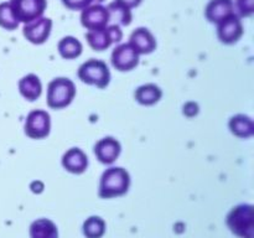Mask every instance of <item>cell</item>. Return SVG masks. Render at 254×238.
I'll return each mask as SVG.
<instances>
[{
	"label": "cell",
	"instance_id": "6da1fadb",
	"mask_svg": "<svg viewBox=\"0 0 254 238\" xmlns=\"http://www.w3.org/2000/svg\"><path fill=\"white\" fill-rule=\"evenodd\" d=\"M129 183V174L124 169L109 168L102 175L99 195L104 198L121 196L128 191Z\"/></svg>",
	"mask_w": 254,
	"mask_h": 238
},
{
	"label": "cell",
	"instance_id": "7a4b0ae2",
	"mask_svg": "<svg viewBox=\"0 0 254 238\" xmlns=\"http://www.w3.org/2000/svg\"><path fill=\"white\" fill-rule=\"evenodd\" d=\"M76 96V87L68 78H56L50 82L47 89V104L50 108L62 109L69 106Z\"/></svg>",
	"mask_w": 254,
	"mask_h": 238
},
{
	"label": "cell",
	"instance_id": "3957f363",
	"mask_svg": "<svg viewBox=\"0 0 254 238\" xmlns=\"http://www.w3.org/2000/svg\"><path fill=\"white\" fill-rule=\"evenodd\" d=\"M253 206L240 205L231 211L227 223L233 233L241 238H253Z\"/></svg>",
	"mask_w": 254,
	"mask_h": 238
},
{
	"label": "cell",
	"instance_id": "277c9868",
	"mask_svg": "<svg viewBox=\"0 0 254 238\" xmlns=\"http://www.w3.org/2000/svg\"><path fill=\"white\" fill-rule=\"evenodd\" d=\"M78 77L84 83L104 88L109 83L111 73H109L108 67L103 61L91 59L79 67Z\"/></svg>",
	"mask_w": 254,
	"mask_h": 238
},
{
	"label": "cell",
	"instance_id": "5b68a950",
	"mask_svg": "<svg viewBox=\"0 0 254 238\" xmlns=\"http://www.w3.org/2000/svg\"><path fill=\"white\" fill-rule=\"evenodd\" d=\"M9 4L17 21L25 24L40 19L47 6L46 0H10Z\"/></svg>",
	"mask_w": 254,
	"mask_h": 238
},
{
	"label": "cell",
	"instance_id": "8992f818",
	"mask_svg": "<svg viewBox=\"0 0 254 238\" xmlns=\"http://www.w3.org/2000/svg\"><path fill=\"white\" fill-rule=\"evenodd\" d=\"M89 46L96 51H103L108 49L113 42H119L123 37L122 30L118 25H111L108 27L98 30H89L86 35Z\"/></svg>",
	"mask_w": 254,
	"mask_h": 238
},
{
	"label": "cell",
	"instance_id": "52a82bcc",
	"mask_svg": "<svg viewBox=\"0 0 254 238\" xmlns=\"http://www.w3.org/2000/svg\"><path fill=\"white\" fill-rule=\"evenodd\" d=\"M51 120L47 112L36 109L27 116L25 121V133L32 139H42L49 135Z\"/></svg>",
	"mask_w": 254,
	"mask_h": 238
},
{
	"label": "cell",
	"instance_id": "ba28073f",
	"mask_svg": "<svg viewBox=\"0 0 254 238\" xmlns=\"http://www.w3.org/2000/svg\"><path fill=\"white\" fill-rule=\"evenodd\" d=\"M139 63V54L129 44L119 45L112 52V64L118 71H130Z\"/></svg>",
	"mask_w": 254,
	"mask_h": 238
},
{
	"label": "cell",
	"instance_id": "9c48e42d",
	"mask_svg": "<svg viewBox=\"0 0 254 238\" xmlns=\"http://www.w3.org/2000/svg\"><path fill=\"white\" fill-rule=\"evenodd\" d=\"M81 22L86 29L98 30L103 29L109 22V11L106 6L94 4L83 9L81 14Z\"/></svg>",
	"mask_w": 254,
	"mask_h": 238
},
{
	"label": "cell",
	"instance_id": "30bf717a",
	"mask_svg": "<svg viewBox=\"0 0 254 238\" xmlns=\"http://www.w3.org/2000/svg\"><path fill=\"white\" fill-rule=\"evenodd\" d=\"M52 21L49 17H40L24 26V36L32 44H44L51 34Z\"/></svg>",
	"mask_w": 254,
	"mask_h": 238
},
{
	"label": "cell",
	"instance_id": "8fae6325",
	"mask_svg": "<svg viewBox=\"0 0 254 238\" xmlns=\"http://www.w3.org/2000/svg\"><path fill=\"white\" fill-rule=\"evenodd\" d=\"M217 32L220 40L225 44H233V42L238 41L243 35V26L240 17L236 14L226 17L225 20L218 22Z\"/></svg>",
	"mask_w": 254,
	"mask_h": 238
},
{
	"label": "cell",
	"instance_id": "7c38bea8",
	"mask_svg": "<svg viewBox=\"0 0 254 238\" xmlns=\"http://www.w3.org/2000/svg\"><path fill=\"white\" fill-rule=\"evenodd\" d=\"M129 45L138 52L139 55L150 54L155 50L156 41L154 39L153 34L148 29L139 27L133 34L130 35V41Z\"/></svg>",
	"mask_w": 254,
	"mask_h": 238
},
{
	"label": "cell",
	"instance_id": "4fadbf2b",
	"mask_svg": "<svg viewBox=\"0 0 254 238\" xmlns=\"http://www.w3.org/2000/svg\"><path fill=\"white\" fill-rule=\"evenodd\" d=\"M94 154L103 164H112L121 154V144L113 138H104L94 146Z\"/></svg>",
	"mask_w": 254,
	"mask_h": 238
},
{
	"label": "cell",
	"instance_id": "5bb4252c",
	"mask_svg": "<svg viewBox=\"0 0 254 238\" xmlns=\"http://www.w3.org/2000/svg\"><path fill=\"white\" fill-rule=\"evenodd\" d=\"M235 5L232 0H211L206 6V17L211 22H221L228 17L230 15L235 14Z\"/></svg>",
	"mask_w": 254,
	"mask_h": 238
},
{
	"label": "cell",
	"instance_id": "9a60e30c",
	"mask_svg": "<svg viewBox=\"0 0 254 238\" xmlns=\"http://www.w3.org/2000/svg\"><path fill=\"white\" fill-rule=\"evenodd\" d=\"M62 165L72 174H82L88 166L86 154L78 148H72L62 158Z\"/></svg>",
	"mask_w": 254,
	"mask_h": 238
},
{
	"label": "cell",
	"instance_id": "2e32d148",
	"mask_svg": "<svg viewBox=\"0 0 254 238\" xmlns=\"http://www.w3.org/2000/svg\"><path fill=\"white\" fill-rule=\"evenodd\" d=\"M20 93L27 101H36L42 92L41 82L35 74H27L19 82Z\"/></svg>",
	"mask_w": 254,
	"mask_h": 238
},
{
	"label": "cell",
	"instance_id": "e0dca14e",
	"mask_svg": "<svg viewBox=\"0 0 254 238\" xmlns=\"http://www.w3.org/2000/svg\"><path fill=\"white\" fill-rule=\"evenodd\" d=\"M31 238H59L57 227L54 222L46 218L35 221L30 228Z\"/></svg>",
	"mask_w": 254,
	"mask_h": 238
},
{
	"label": "cell",
	"instance_id": "ac0fdd59",
	"mask_svg": "<svg viewBox=\"0 0 254 238\" xmlns=\"http://www.w3.org/2000/svg\"><path fill=\"white\" fill-rule=\"evenodd\" d=\"M161 89L155 84H145L136 89L135 99L144 106H151L161 98Z\"/></svg>",
	"mask_w": 254,
	"mask_h": 238
},
{
	"label": "cell",
	"instance_id": "d6986e66",
	"mask_svg": "<svg viewBox=\"0 0 254 238\" xmlns=\"http://www.w3.org/2000/svg\"><path fill=\"white\" fill-rule=\"evenodd\" d=\"M230 128L235 135L240 138H248L253 134L254 124L252 119L246 116H236L231 119Z\"/></svg>",
	"mask_w": 254,
	"mask_h": 238
},
{
	"label": "cell",
	"instance_id": "ffe728a7",
	"mask_svg": "<svg viewBox=\"0 0 254 238\" xmlns=\"http://www.w3.org/2000/svg\"><path fill=\"white\" fill-rule=\"evenodd\" d=\"M59 51L64 59L73 60L82 54V44L72 36H66L59 42Z\"/></svg>",
	"mask_w": 254,
	"mask_h": 238
},
{
	"label": "cell",
	"instance_id": "44dd1931",
	"mask_svg": "<svg viewBox=\"0 0 254 238\" xmlns=\"http://www.w3.org/2000/svg\"><path fill=\"white\" fill-rule=\"evenodd\" d=\"M108 11H109V21L113 20L116 21L114 25H129L131 21V12L130 10L124 7L123 5L118 4L117 1L112 2L108 5Z\"/></svg>",
	"mask_w": 254,
	"mask_h": 238
},
{
	"label": "cell",
	"instance_id": "7402d4cb",
	"mask_svg": "<svg viewBox=\"0 0 254 238\" xmlns=\"http://www.w3.org/2000/svg\"><path fill=\"white\" fill-rule=\"evenodd\" d=\"M106 231V223L101 217H89L83 225V232L87 238H101Z\"/></svg>",
	"mask_w": 254,
	"mask_h": 238
},
{
	"label": "cell",
	"instance_id": "603a6c76",
	"mask_svg": "<svg viewBox=\"0 0 254 238\" xmlns=\"http://www.w3.org/2000/svg\"><path fill=\"white\" fill-rule=\"evenodd\" d=\"M0 26L10 30V31L19 26V21L15 17L9 2H1L0 4Z\"/></svg>",
	"mask_w": 254,
	"mask_h": 238
},
{
	"label": "cell",
	"instance_id": "cb8c5ba5",
	"mask_svg": "<svg viewBox=\"0 0 254 238\" xmlns=\"http://www.w3.org/2000/svg\"><path fill=\"white\" fill-rule=\"evenodd\" d=\"M93 1H103V0H62V2L71 10H83Z\"/></svg>",
	"mask_w": 254,
	"mask_h": 238
},
{
	"label": "cell",
	"instance_id": "d4e9b609",
	"mask_svg": "<svg viewBox=\"0 0 254 238\" xmlns=\"http://www.w3.org/2000/svg\"><path fill=\"white\" fill-rule=\"evenodd\" d=\"M238 10L242 16H250L253 14L254 0H238Z\"/></svg>",
	"mask_w": 254,
	"mask_h": 238
},
{
	"label": "cell",
	"instance_id": "484cf974",
	"mask_svg": "<svg viewBox=\"0 0 254 238\" xmlns=\"http://www.w3.org/2000/svg\"><path fill=\"white\" fill-rule=\"evenodd\" d=\"M116 1L118 2V4L123 5V6L127 7V9L130 10L131 7L138 6V5L141 2V0H116Z\"/></svg>",
	"mask_w": 254,
	"mask_h": 238
}]
</instances>
